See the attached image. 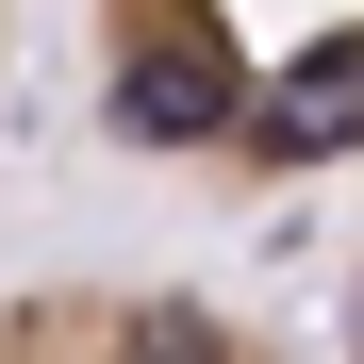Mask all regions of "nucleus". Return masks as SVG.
<instances>
[{
    "label": "nucleus",
    "instance_id": "nucleus-1",
    "mask_svg": "<svg viewBox=\"0 0 364 364\" xmlns=\"http://www.w3.org/2000/svg\"><path fill=\"white\" fill-rule=\"evenodd\" d=\"M100 133L215 182H298L364 149V0H83Z\"/></svg>",
    "mask_w": 364,
    "mask_h": 364
},
{
    "label": "nucleus",
    "instance_id": "nucleus-2",
    "mask_svg": "<svg viewBox=\"0 0 364 364\" xmlns=\"http://www.w3.org/2000/svg\"><path fill=\"white\" fill-rule=\"evenodd\" d=\"M0 364H282L249 315L182 282H17L0 298Z\"/></svg>",
    "mask_w": 364,
    "mask_h": 364
},
{
    "label": "nucleus",
    "instance_id": "nucleus-3",
    "mask_svg": "<svg viewBox=\"0 0 364 364\" xmlns=\"http://www.w3.org/2000/svg\"><path fill=\"white\" fill-rule=\"evenodd\" d=\"M348 364H364V298H348Z\"/></svg>",
    "mask_w": 364,
    "mask_h": 364
},
{
    "label": "nucleus",
    "instance_id": "nucleus-4",
    "mask_svg": "<svg viewBox=\"0 0 364 364\" xmlns=\"http://www.w3.org/2000/svg\"><path fill=\"white\" fill-rule=\"evenodd\" d=\"M0 17H17V0H0Z\"/></svg>",
    "mask_w": 364,
    "mask_h": 364
}]
</instances>
